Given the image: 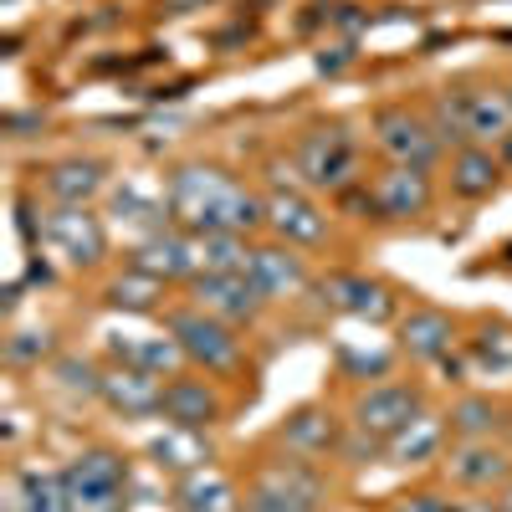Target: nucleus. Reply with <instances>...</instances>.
<instances>
[{"label":"nucleus","instance_id":"f03ea898","mask_svg":"<svg viewBox=\"0 0 512 512\" xmlns=\"http://www.w3.org/2000/svg\"><path fill=\"white\" fill-rule=\"evenodd\" d=\"M241 502H246V512H323L328 477L318 472V461L277 446V451L251 461Z\"/></svg>","mask_w":512,"mask_h":512},{"label":"nucleus","instance_id":"20e7f679","mask_svg":"<svg viewBox=\"0 0 512 512\" xmlns=\"http://www.w3.org/2000/svg\"><path fill=\"white\" fill-rule=\"evenodd\" d=\"M369 139L384 164H405V169H436L446 154L441 134L415 103H379L369 113Z\"/></svg>","mask_w":512,"mask_h":512},{"label":"nucleus","instance_id":"2eb2a0df","mask_svg":"<svg viewBox=\"0 0 512 512\" xmlns=\"http://www.w3.org/2000/svg\"><path fill=\"white\" fill-rule=\"evenodd\" d=\"M256 287H262L267 303H287V297L308 292L313 287V272H308V256L287 246V241H256L251 251V272H246Z\"/></svg>","mask_w":512,"mask_h":512},{"label":"nucleus","instance_id":"37998d69","mask_svg":"<svg viewBox=\"0 0 512 512\" xmlns=\"http://www.w3.org/2000/svg\"><path fill=\"white\" fill-rule=\"evenodd\" d=\"M502 502H507V507H512V482H507V487H502Z\"/></svg>","mask_w":512,"mask_h":512},{"label":"nucleus","instance_id":"9b49d317","mask_svg":"<svg viewBox=\"0 0 512 512\" xmlns=\"http://www.w3.org/2000/svg\"><path fill=\"white\" fill-rule=\"evenodd\" d=\"M185 292H190L195 308L226 318L231 328H256V323H262V313H267V297H262V287H256L251 277H216V272H200V277L185 282Z\"/></svg>","mask_w":512,"mask_h":512},{"label":"nucleus","instance_id":"6ab92c4d","mask_svg":"<svg viewBox=\"0 0 512 512\" xmlns=\"http://www.w3.org/2000/svg\"><path fill=\"white\" fill-rule=\"evenodd\" d=\"M98 400L123 415V420H159V400H164V379L149 369H128V364H108Z\"/></svg>","mask_w":512,"mask_h":512},{"label":"nucleus","instance_id":"f3484780","mask_svg":"<svg viewBox=\"0 0 512 512\" xmlns=\"http://www.w3.org/2000/svg\"><path fill=\"white\" fill-rule=\"evenodd\" d=\"M338 441H344V425L333 420V410L323 405H297L277 420V431H272V446L292 451V456H338Z\"/></svg>","mask_w":512,"mask_h":512},{"label":"nucleus","instance_id":"c03bdc74","mask_svg":"<svg viewBox=\"0 0 512 512\" xmlns=\"http://www.w3.org/2000/svg\"><path fill=\"white\" fill-rule=\"evenodd\" d=\"M507 436H512V400H507Z\"/></svg>","mask_w":512,"mask_h":512},{"label":"nucleus","instance_id":"4be33fe9","mask_svg":"<svg viewBox=\"0 0 512 512\" xmlns=\"http://www.w3.org/2000/svg\"><path fill=\"white\" fill-rule=\"evenodd\" d=\"M108 359L128 369H149L159 379L185 374V354L169 333H108Z\"/></svg>","mask_w":512,"mask_h":512},{"label":"nucleus","instance_id":"0eeeda50","mask_svg":"<svg viewBox=\"0 0 512 512\" xmlns=\"http://www.w3.org/2000/svg\"><path fill=\"white\" fill-rule=\"evenodd\" d=\"M318 303L338 318H354V323H395L400 318V297L384 277L369 272H349V267H333L313 282Z\"/></svg>","mask_w":512,"mask_h":512},{"label":"nucleus","instance_id":"7ed1b4c3","mask_svg":"<svg viewBox=\"0 0 512 512\" xmlns=\"http://www.w3.org/2000/svg\"><path fill=\"white\" fill-rule=\"evenodd\" d=\"M164 333L180 344L185 364L210 374V379H231L246 369V344H241V328H231L226 318L205 313L195 303H175L164 308Z\"/></svg>","mask_w":512,"mask_h":512},{"label":"nucleus","instance_id":"423d86ee","mask_svg":"<svg viewBox=\"0 0 512 512\" xmlns=\"http://www.w3.org/2000/svg\"><path fill=\"white\" fill-rule=\"evenodd\" d=\"M36 241L77 272L108 262V226L103 216H93V205H47L36 221Z\"/></svg>","mask_w":512,"mask_h":512},{"label":"nucleus","instance_id":"58836bf2","mask_svg":"<svg viewBox=\"0 0 512 512\" xmlns=\"http://www.w3.org/2000/svg\"><path fill=\"white\" fill-rule=\"evenodd\" d=\"M41 128H47V113H41V108H31V113H21V108H11L6 113V139H36L41 134Z\"/></svg>","mask_w":512,"mask_h":512},{"label":"nucleus","instance_id":"6e6552de","mask_svg":"<svg viewBox=\"0 0 512 512\" xmlns=\"http://www.w3.org/2000/svg\"><path fill=\"white\" fill-rule=\"evenodd\" d=\"M364 205L374 210L379 221H420L431 216L436 205V185H431V169H405V164H384L374 180L359 185Z\"/></svg>","mask_w":512,"mask_h":512},{"label":"nucleus","instance_id":"bb28decb","mask_svg":"<svg viewBox=\"0 0 512 512\" xmlns=\"http://www.w3.org/2000/svg\"><path fill=\"white\" fill-rule=\"evenodd\" d=\"M6 512H72V487H67V472H11V487H6Z\"/></svg>","mask_w":512,"mask_h":512},{"label":"nucleus","instance_id":"72a5a7b5","mask_svg":"<svg viewBox=\"0 0 512 512\" xmlns=\"http://www.w3.org/2000/svg\"><path fill=\"white\" fill-rule=\"evenodd\" d=\"M466 349H472V364H477V369L512 374V323H502V318L482 323L477 338H466Z\"/></svg>","mask_w":512,"mask_h":512},{"label":"nucleus","instance_id":"9d476101","mask_svg":"<svg viewBox=\"0 0 512 512\" xmlns=\"http://www.w3.org/2000/svg\"><path fill=\"white\" fill-rule=\"evenodd\" d=\"M128 267L154 277V282H164V287L190 282V277H200V236H190L180 226H159V231H149V236L134 241Z\"/></svg>","mask_w":512,"mask_h":512},{"label":"nucleus","instance_id":"aec40b11","mask_svg":"<svg viewBox=\"0 0 512 512\" xmlns=\"http://www.w3.org/2000/svg\"><path fill=\"white\" fill-rule=\"evenodd\" d=\"M36 185H41V195H47L52 205H93L98 195L113 190L108 185V164L103 159H82V154L47 164Z\"/></svg>","mask_w":512,"mask_h":512},{"label":"nucleus","instance_id":"2f4dec72","mask_svg":"<svg viewBox=\"0 0 512 512\" xmlns=\"http://www.w3.org/2000/svg\"><path fill=\"white\" fill-rule=\"evenodd\" d=\"M425 118H431V128L441 134V144H446V149L472 144V134H466V82L436 88L431 98H425Z\"/></svg>","mask_w":512,"mask_h":512},{"label":"nucleus","instance_id":"393cba45","mask_svg":"<svg viewBox=\"0 0 512 512\" xmlns=\"http://www.w3.org/2000/svg\"><path fill=\"white\" fill-rule=\"evenodd\" d=\"M466 134L472 144L502 149L512 134V103L502 82H466Z\"/></svg>","mask_w":512,"mask_h":512},{"label":"nucleus","instance_id":"7c9ffc66","mask_svg":"<svg viewBox=\"0 0 512 512\" xmlns=\"http://www.w3.org/2000/svg\"><path fill=\"white\" fill-rule=\"evenodd\" d=\"M251 251L256 241L241 231H216V236H200V272H216V277H246L251 272Z\"/></svg>","mask_w":512,"mask_h":512},{"label":"nucleus","instance_id":"4468645a","mask_svg":"<svg viewBox=\"0 0 512 512\" xmlns=\"http://www.w3.org/2000/svg\"><path fill=\"white\" fill-rule=\"evenodd\" d=\"M441 466L461 492H502L512 482V451L502 441H451Z\"/></svg>","mask_w":512,"mask_h":512},{"label":"nucleus","instance_id":"4c0bfd02","mask_svg":"<svg viewBox=\"0 0 512 512\" xmlns=\"http://www.w3.org/2000/svg\"><path fill=\"white\" fill-rule=\"evenodd\" d=\"M384 512H456V502L441 497V492H431V487H420V492L390 497V507H384Z\"/></svg>","mask_w":512,"mask_h":512},{"label":"nucleus","instance_id":"f8f14e48","mask_svg":"<svg viewBox=\"0 0 512 512\" xmlns=\"http://www.w3.org/2000/svg\"><path fill=\"white\" fill-rule=\"evenodd\" d=\"M267 236L297 251L328 246V210L308 190H267Z\"/></svg>","mask_w":512,"mask_h":512},{"label":"nucleus","instance_id":"f257e3e1","mask_svg":"<svg viewBox=\"0 0 512 512\" xmlns=\"http://www.w3.org/2000/svg\"><path fill=\"white\" fill-rule=\"evenodd\" d=\"M164 190H169V221L190 236L241 231L256 241L267 231V190L241 185L226 164L185 159L164 175Z\"/></svg>","mask_w":512,"mask_h":512},{"label":"nucleus","instance_id":"ddd939ff","mask_svg":"<svg viewBox=\"0 0 512 512\" xmlns=\"http://www.w3.org/2000/svg\"><path fill=\"white\" fill-rule=\"evenodd\" d=\"M159 420L164 425H185V431H216L226 420V400L200 369L164 379V400H159Z\"/></svg>","mask_w":512,"mask_h":512},{"label":"nucleus","instance_id":"39448f33","mask_svg":"<svg viewBox=\"0 0 512 512\" xmlns=\"http://www.w3.org/2000/svg\"><path fill=\"white\" fill-rule=\"evenodd\" d=\"M292 164H297V175H303V185H313V190H333V195L354 190L359 185V139L338 118L313 123L297 134Z\"/></svg>","mask_w":512,"mask_h":512},{"label":"nucleus","instance_id":"cd10ccee","mask_svg":"<svg viewBox=\"0 0 512 512\" xmlns=\"http://www.w3.org/2000/svg\"><path fill=\"white\" fill-rule=\"evenodd\" d=\"M62 472L72 492H128V456L113 446H82Z\"/></svg>","mask_w":512,"mask_h":512},{"label":"nucleus","instance_id":"79ce46f5","mask_svg":"<svg viewBox=\"0 0 512 512\" xmlns=\"http://www.w3.org/2000/svg\"><path fill=\"white\" fill-rule=\"evenodd\" d=\"M497 154H502V169H507V175H512V134H507V144H502Z\"/></svg>","mask_w":512,"mask_h":512},{"label":"nucleus","instance_id":"ea45409f","mask_svg":"<svg viewBox=\"0 0 512 512\" xmlns=\"http://www.w3.org/2000/svg\"><path fill=\"white\" fill-rule=\"evenodd\" d=\"M210 0H159V11L164 16H190V11H205Z\"/></svg>","mask_w":512,"mask_h":512},{"label":"nucleus","instance_id":"e433bc0d","mask_svg":"<svg viewBox=\"0 0 512 512\" xmlns=\"http://www.w3.org/2000/svg\"><path fill=\"white\" fill-rule=\"evenodd\" d=\"M338 461H344V466H374V461H384V441L369 436V431H359V425H344V441H338Z\"/></svg>","mask_w":512,"mask_h":512},{"label":"nucleus","instance_id":"5701e85b","mask_svg":"<svg viewBox=\"0 0 512 512\" xmlns=\"http://www.w3.org/2000/svg\"><path fill=\"white\" fill-rule=\"evenodd\" d=\"M113 195V221L134 226V231H159V226H175L169 221V190L159 180H144V175H123V185L108 190Z\"/></svg>","mask_w":512,"mask_h":512},{"label":"nucleus","instance_id":"a878e982","mask_svg":"<svg viewBox=\"0 0 512 512\" xmlns=\"http://www.w3.org/2000/svg\"><path fill=\"white\" fill-rule=\"evenodd\" d=\"M446 441H451L446 415L420 410L400 436L384 441V461H390V466H431V461H441V456H446Z\"/></svg>","mask_w":512,"mask_h":512},{"label":"nucleus","instance_id":"f704fd0d","mask_svg":"<svg viewBox=\"0 0 512 512\" xmlns=\"http://www.w3.org/2000/svg\"><path fill=\"white\" fill-rule=\"evenodd\" d=\"M103 374H108V369H98L93 359H82V354H57V359H52V379L62 384L67 395H88V400H98Z\"/></svg>","mask_w":512,"mask_h":512},{"label":"nucleus","instance_id":"a18cd8bd","mask_svg":"<svg viewBox=\"0 0 512 512\" xmlns=\"http://www.w3.org/2000/svg\"><path fill=\"white\" fill-rule=\"evenodd\" d=\"M507 103H512V82H507Z\"/></svg>","mask_w":512,"mask_h":512},{"label":"nucleus","instance_id":"473e14b6","mask_svg":"<svg viewBox=\"0 0 512 512\" xmlns=\"http://www.w3.org/2000/svg\"><path fill=\"white\" fill-rule=\"evenodd\" d=\"M0 349H6V364L11 369L26 374V369H41V364L57 359V333L52 328H11Z\"/></svg>","mask_w":512,"mask_h":512},{"label":"nucleus","instance_id":"dca6fc26","mask_svg":"<svg viewBox=\"0 0 512 512\" xmlns=\"http://www.w3.org/2000/svg\"><path fill=\"white\" fill-rule=\"evenodd\" d=\"M456 344H461V333H456V318L446 308L415 303L410 313H400V354L405 359H415V364H446Z\"/></svg>","mask_w":512,"mask_h":512},{"label":"nucleus","instance_id":"a19ab883","mask_svg":"<svg viewBox=\"0 0 512 512\" xmlns=\"http://www.w3.org/2000/svg\"><path fill=\"white\" fill-rule=\"evenodd\" d=\"M456 512H512L507 502H492V497H477V502H456Z\"/></svg>","mask_w":512,"mask_h":512},{"label":"nucleus","instance_id":"a211bd4d","mask_svg":"<svg viewBox=\"0 0 512 512\" xmlns=\"http://www.w3.org/2000/svg\"><path fill=\"white\" fill-rule=\"evenodd\" d=\"M502 175H507L502 154L487 149V144H461L446 159V190H451V200H466V205L492 200L497 185H502Z\"/></svg>","mask_w":512,"mask_h":512},{"label":"nucleus","instance_id":"c85d7f7f","mask_svg":"<svg viewBox=\"0 0 512 512\" xmlns=\"http://www.w3.org/2000/svg\"><path fill=\"white\" fill-rule=\"evenodd\" d=\"M446 431H451V441H497V431H507V405L466 390L446 410Z\"/></svg>","mask_w":512,"mask_h":512},{"label":"nucleus","instance_id":"b1692460","mask_svg":"<svg viewBox=\"0 0 512 512\" xmlns=\"http://www.w3.org/2000/svg\"><path fill=\"white\" fill-rule=\"evenodd\" d=\"M169 507L175 512H246L241 487L221 472V466H200V472H190V477H175Z\"/></svg>","mask_w":512,"mask_h":512},{"label":"nucleus","instance_id":"c756f323","mask_svg":"<svg viewBox=\"0 0 512 512\" xmlns=\"http://www.w3.org/2000/svg\"><path fill=\"white\" fill-rule=\"evenodd\" d=\"M103 303L113 313H159L164 308V282H154V277H144L134 267H123L118 277H108Z\"/></svg>","mask_w":512,"mask_h":512},{"label":"nucleus","instance_id":"412c9836","mask_svg":"<svg viewBox=\"0 0 512 512\" xmlns=\"http://www.w3.org/2000/svg\"><path fill=\"white\" fill-rule=\"evenodd\" d=\"M149 466L164 477H190L200 466L216 461V446H210V431H185V425H164L159 436H149L144 446Z\"/></svg>","mask_w":512,"mask_h":512},{"label":"nucleus","instance_id":"1a4fd4ad","mask_svg":"<svg viewBox=\"0 0 512 512\" xmlns=\"http://www.w3.org/2000/svg\"><path fill=\"white\" fill-rule=\"evenodd\" d=\"M420 410H425L420 384H410V379H379V384H369V390L354 395L349 425H359V431H369L379 441H390V436L405 431Z\"/></svg>","mask_w":512,"mask_h":512},{"label":"nucleus","instance_id":"c9c22d12","mask_svg":"<svg viewBox=\"0 0 512 512\" xmlns=\"http://www.w3.org/2000/svg\"><path fill=\"white\" fill-rule=\"evenodd\" d=\"M338 369H344L349 379H390V369H395V354L390 349H338Z\"/></svg>","mask_w":512,"mask_h":512}]
</instances>
